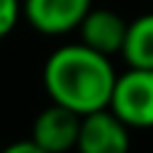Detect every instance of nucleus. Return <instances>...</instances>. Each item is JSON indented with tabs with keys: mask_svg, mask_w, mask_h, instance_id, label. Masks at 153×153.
<instances>
[{
	"mask_svg": "<svg viewBox=\"0 0 153 153\" xmlns=\"http://www.w3.org/2000/svg\"><path fill=\"white\" fill-rule=\"evenodd\" d=\"M116 78L118 73L110 56L86 43L59 46L43 65V86L51 102L65 105L78 116L108 108Z\"/></svg>",
	"mask_w": 153,
	"mask_h": 153,
	"instance_id": "obj_1",
	"label": "nucleus"
},
{
	"mask_svg": "<svg viewBox=\"0 0 153 153\" xmlns=\"http://www.w3.org/2000/svg\"><path fill=\"white\" fill-rule=\"evenodd\" d=\"M108 108L129 129H153V70L129 67L118 73Z\"/></svg>",
	"mask_w": 153,
	"mask_h": 153,
	"instance_id": "obj_2",
	"label": "nucleus"
},
{
	"mask_svg": "<svg viewBox=\"0 0 153 153\" xmlns=\"http://www.w3.org/2000/svg\"><path fill=\"white\" fill-rule=\"evenodd\" d=\"M129 126L110 108L81 116V132L75 143L78 153H129Z\"/></svg>",
	"mask_w": 153,
	"mask_h": 153,
	"instance_id": "obj_3",
	"label": "nucleus"
},
{
	"mask_svg": "<svg viewBox=\"0 0 153 153\" xmlns=\"http://www.w3.org/2000/svg\"><path fill=\"white\" fill-rule=\"evenodd\" d=\"M94 0H24L22 13L40 35H67L81 27Z\"/></svg>",
	"mask_w": 153,
	"mask_h": 153,
	"instance_id": "obj_4",
	"label": "nucleus"
},
{
	"mask_svg": "<svg viewBox=\"0 0 153 153\" xmlns=\"http://www.w3.org/2000/svg\"><path fill=\"white\" fill-rule=\"evenodd\" d=\"M81 132V116L65 105L51 102L43 108L32 124V143H38L43 151L48 153H67L75 148Z\"/></svg>",
	"mask_w": 153,
	"mask_h": 153,
	"instance_id": "obj_5",
	"label": "nucleus"
},
{
	"mask_svg": "<svg viewBox=\"0 0 153 153\" xmlns=\"http://www.w3.org/2000/svg\"><path fill=\"white\" fill-rule=\"evenodd\" d=\"M126 27H129V22H124L116 11L91 8L83 16L78 32H81V43H86L89 48H94L100 54L113 56V54H121V48H124Z\"/></svg>",
	"mask_w": 153,
	"mask_h": 153,
	"instance_id": "obj_6",
	"label": "nucleus"
},
{
	"mask_svg": "<svg viewBox=\"0 0 153 153\" xmlns=\"http://www.w3.org/2000/svg\"><path fill=\"white\" fill-rule=\"evenodd\" d=\"M121 56L126 59L129 67L153 70V11L137 16L134 22H129Z\"/></svg>",
	"mask_w": 153,
	"mask_h": 153,
	"instance_id": "obj_7",
	"label": "nucleus"
},
{
	"mask_svg": "<svg viewBox=\"0 0 153 153\" xmlns=\"http://www.w3.org/2000/svg\"><path fill=\"white\" fill-rule=\"evenodd\" d=\"M22 16V0H0V40L11 35Z\"/></svg>",
	"mask_w": 153,
	"mask_h": 153,
	"instance_id": "obj_8",
	"label": "nucleus"
},
{
	"mask_svg": "<svg viewBox=\"0 0 153 153\" xmlns=\"http://www.w3.org/2000/svg\"><path fill=\"white\" fill-rule=\"evenodd\" d=\"M0 153H48L43 151L38 143H32V140H22V143H13V145H8V148H3Z\"/></svg>",
	"mask_w": 153,
	"mask_h": 153,
	"instance_id": "obj_9",
	"label": "nucleus"
},
{
	"mask_svg": "<svg viewBox=\"0 0 153 153\" xmlns=\"http://www.w3.org/2000/svg\"><path fill=\"white\" fill-rule=\"evenodd\" d=\"M0 151H3V148H0Z\"/></svg>",
	"mask_w": 153,
	"mask_h": 153,
	"instance_id": "obj_10",
	"label": "nucleus"
}]
</instances>
